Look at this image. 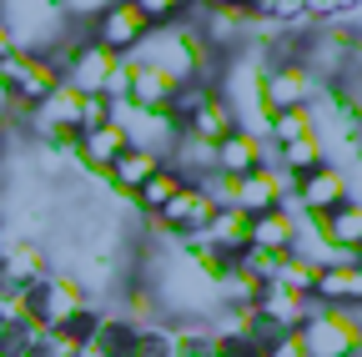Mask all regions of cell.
<instances>
[{
  "label": "cell",
  "mask_w": 362,
  "mask_h": 357,
  "mask_svg": "<svg viewBox=\"0 0 362 357\" xmlns=\"http://www.w3.org/2000/svg\"><path fill=\"white\" fill-rule=\"evenodd\" d=\"M86 35L96 40L101 51H111L116 61H126V56H136V51H141V40L151 35V25L141 21L136 0H111V6H96V16H90Z\"/></svg>",
  "instance_id": "obj_1"
},
{
  "label": "cell",
  "mask_w": 362,
  "mask_h": 357,
  "mask_svg": "<svg viewBox=\"0 0 362 357\" xmlns=\"http://www.w3.org/2000/svg\"><path fill=\"white\" fill-rule=\"evenodd\" d=\"M317 91H322V86H317L307 76V66H297V61H267L262 66V101H267V111L312 106Z\"/></svg>",
  "instance_id": "obj_2"
},
{
  "label": "cell",
  "mask_w": 362,
  "mask_h": 357,
  "mask_svg": "<svg viewBox=\"0 0 362 357\" xmlns=\"http://www.w3.org/2000/svg\"><path fill=\"white\" fill-rule=\"evenodd\" d=\"M347 197H357V176H347L337 166H317L312 176H302V182L292 187V206L302 216H322V211L342 206Z\"/></svg>",
  "instance_id": "obj_3"
},
{
  "label": "cell",
  "mask_w": 362,
  "mask_h": 357,
  "mask_svg": "<svg viewBox=\"0 0 362 357\" xmlns=\"http://www.w3.org/2000/svg\"><path fill=\"white\" fill-rule=\"evenodd\" d=\"M292 187H297L292 176L267 161V166L237 176V197H232V206L247 211V216H262V211H272V206H287V201H292Z\"/></svg>",
  "instance_id": "obj_4"
},
{
  "label": "cell",
  "mask_w": 362,
  "mask_h": 357,
  "mask_svg": "<svg viewBox=\"0 0 362 357\" xmlns=\"http://www.w3.org/2000/svg\"><path fill=\"white\" fill-rule=\"evenodd\" d=\"M267 161H272V146L257 136V131H247V126H237L232 136H221L211 146V171L216 176H247V171H257Z\"/></svg>",
  "instance_id": "obj_5"
},
{
  "label": "cell",
  "mask_w": 362,
  "mask_h": 357,
  "mask_svg": "<svg viewBox=\"0 0 362 357\" xmlns=\"http://www.w3.org/2000/svg\"><path fill=\"white\" fill-rule=\"evenodd\" d=\"M297 237H302V216L292 206H272L262 216H252V247L257 252H297Z\"/></svg>",
  "instance_id": "obj_6"
},
{
  "label": "cell",
  "mask_w": 362,
  "mask_h": 357,
  "mask_svg": "<svg viewBox=\"0 0 362 357\" xmlns=\"http://www.w3.org/2000/svg\"><path fill=\"white\" fill-rule=\"evenodd\" d=\"M126 146H131V141H126V131H121L116 121H106V126H96V131H81V151H76V166H86L90 176H101V182H106L111 161H116Z\"/></svg>",
  "instance_id": "obj_7"
},
{
  "label": "cell",
  "mask_w": 362,
  "mask_h": 357,
  "mask_svg": "<svg viewBox=\"0 0 362 357\" xmlns=\"http://www.w3.org/2000/svg\"><path fill=\"white\" fill-rule=\"evenodd\" d=\"M312 302L317 307H357L362 302V267L352 262H332L317 272V287H312Z\"/></svg>",
  "instance_id": "obj_8"
},
{
  "label": "cell",
  "mask_w": 362,
  "mask_h": 357,
  "mask_svg": "<svg viewBox=\"0 0 362 357\" xmlns=\"http://www.w3.org/2000/svg\"><path fill=\"white\" fill-rule=\"evenodd\" d=\"M202 237H206L226 262H237V257L252 247V216H247V211H237V206H216Z\"/></svg>",
  "instance_id": "obj_9"
},
{
  "label": "cell",
  "mask_w": 362,
  "mask_h": 357,
  "mask_svg": "<svg viewBox=\"0 0 362 357\" xmlns=\"http://www.w3.org/2000/svg\"><path fill=\"white\" fill-rule=\"evenodd\" d=\"M237 131V116H232V106H226L216 91L187 116V126H181V136H192V141H202V146H216L221 136H232Z\"/></svg>",
  "instance_id": "obj_10"
},
{
  "label": "cell",
  "mask_w": 362,
  "mask_h": 357,
  "mask_svg": "<svg viewBox=\"0 0 362 357\" xmlns=\"http://www.w3.org/2000/svg\"><path fill=\"white\" fill-rule=\"evenodd\" d=\"M45 272H51V257H45V247L40 242H6V257H0V277L6 282H16V287H30V282H40Z\"/></svg>",
  "instance_id": "obj_11"
},
{
  "label": "cell",
  "mask_w": 362,
  "mask_h": 357,
  "mask_svg": "<svg viewBox=\"0 0 362 357\" xmlns=\"http://www.w3.org/2000/svg\"><path fill=\"white\" fill-rule=\"evenodd\" d=\"M252 307L262 312V317H272L277 327H302V317L312 312V297H297V292H287V287H277V282H267Z\"/></svg>",
  "instance_id": "obj_12"
},
{
  "label": "cell",
  "mask_w": 362,
  "mask_h": 357,
  "mask_svg": "<svg viewBox=\"0 0 362 357\" xmlns=\"http://www.w3.org/2000/svg\"><path fill=\"white\" fill-rule=\"evenodd\" d=\"M302 136H317L312 106H287V111H272V116H267V126H262V141H267V146H287V141H302Z\"/></svg>",
  "instance_id": "obj_13"
},
{
  "label": "cell",
  "mask_w": 362,
  "mask_h": 357,
  "mask_svg": "<svg viewBox=\"0 0 362 357\" xmlns=\"http://www.w3.org/2000/svg\"><path fill=\"white\" fill-rule=\"evenodd\" d=\"M131 337H136L131 322H121L116 312H96V322H90V332H86V347L101 352V357H126L131 352Z\"/></svg>",
  "instance_id": "obj_14"
},
{
  "label": "cell",
  "mask_w": 362,
  "mask_h": 357,
  "mask_svg": "<svg viewBox=\"0 0 362 357\" xmlns=\"http://www.w3.org/2000/svg\"><path fill=\"white\" fill-rule=\"evenodd\" d=\"M181 187H187V182H181V176H176V171H171V166L161 161V166H156V171L146 176V182L131 192V206L141 211V216H156V211H161V206H166V201H171V197H176Z\"/></svg>",
  "instance_id": "obj_15"
},
{
  "label": "cell",
  "mask_w": 362,
  "mask_h": 357,
  "mask_svg": "<svg viewBox=\"0 0 362 357\" xmlns=\"http://www.w3.org/2000/svg\"><path fill=\"white\" fill-rule=\"evenodd\" d=\"M272 166L287 171L292 182H302V176H312L317 166H327V161H322V141H317V136H302V141H287V146H272Z\"/></svg>",
  "instance_id": "obj_16"
},
{
  "label": "cell",
  "mask_w": 362,
  "mask_h": 357,
  "mask_svg": "<svg viewBox=\"0 0 362 357\" xmlns=\"http://www.w3.org/2000/svg\"><path fill=\"white\" fill-rule=\"evenodd\" d=\"M317 272H322V267H317L307 252H287L272 282H277V287H287V292H297V297H312V287H317Z\"/></svg>",
  "instance_id": "obj_17"
},
{
  "label": "cell",
  "mask_w": 362,
  "mask_h": 357,
  "mask_svg": "<svg viewBox=\"0 0 362 357\" xmlns=\"http://www.w3.org/2000/svg\"><path fill=\"white\" fill-rule=\"evenodd\" d=\"M126 357H171V327H166V322L136 327V337H131V352H126Z\"/></svg>",
  "instance_id": "obj_18"
},
{
  "label": "cell",
  "mask_w": 362,
  "mask_h": 357,
  "mask_svg": "<svg viewBox=\"0 0 362 357\" xmlns=\"http://www.w3.org/2000/svg\"><path fill=\"white\" fill-rule=\"evenodd\" d=\"M211 327H171V357H211Z\"/></svg>",
  "instance_id": "obj_19"
},
{
  "label": "cell",
  "mask_w": 362,
  "mask_h": 357,
  "mask_svg": "<svg viewBox=\"0 0 362 357\" xmlns=\"http://www.w3.org/2000/svg\"><path fill=\"white\" fill-rule=\"evenodd\" d=\"M126 96H131V61H116L106 86H101V101L106 106H126Z\"/></svg>",
  "instance_id": "obj_20"
},
{
  "label": "cell",
  "mask_w": 362,
  "mask_h": 357,
  "mask_svg": "<svg viewBox=\"0 0 362 357\" xmlns=\"http://www.w3.org/2000/svg\"><path fill=\"white\" fill-rule=\"evenodd\" d=\"M111 121V106L101 101V96H86L81 101V131H96V126H106Z\"/></svg>",
  "instance_id": "obj_21"
},
{
  "label": "cell",
  "mask_w": 362,
  "mask_h": 357,
  "mask_svg": "<svg viewBox=\"0 0 362 357\" xmlns=\"http://www.w3.org/2000/svg\"><path fill=\"white\" fill-rule=\"evenodd\" d=\"M267 357H307V347H302V332H297V327H287V332H282V342L272 347Z\"/></svg>",
  "instance_id": "obj_22"
},
{
  "label": "cell",
  "mask_w": 362,
  "mask_h": 357,
  "mask_svg": "<svg viewBox=\"0 0 362 357\" xmlns=\"http://www.w3.org/2000/svg\"><path fill=\"white\" fill-rule=\"evenodd\" d=\"M16 51V40H11V30H6V21H0V61H6Z\"/></svg>",
  "instance_id": "obj_23"
}]
</instances>
